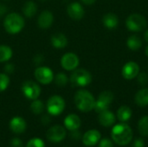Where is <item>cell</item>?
I'll use <instances>...</instances> for the list:
<instances>
[{
  "instance_id": "cell-1",
  "label": "cell",
  "mask_w": 148,
  "mask_h": 147,
  "mask_svg": "<svg viewBox=\"0 0 148 147\" xmlns=\"http://www.w3.org/2000/svg\"><path fill=\"white\" fill-rule=\"evenodd\" d=\"M111 136L114 143L119 146H127L133 139V130L127 123L121 122L115 125L111 132Z\"/></svg>"
},
{
  "instance_id": "cell-2",
  "label": "cell",
  "mask_w": 148,
  "mask_h": 147,
  "mask_svg": "<svg viewBox=\"0 0 148 147\" xmlns=\"http://www.w3.org/2000/svg\"><path fill=\"white\" fill-rule=\"evenodd\" d=\"M74 101L76 107L83 113H88L93 110L95 104V99L93 94L84 89H81L75 93Z\"/></svg>"
},
{
  "instance_id": "cell-3",
  "label": "cell",
  "mask_w": 148,
  "mask_h": 147,
  "mask_svg": "<svg viewBox=\"0 0 148 147\" xmlns=\"http://www.w3.org/2000/svg\"><path fill=\"white\" fill-rule=\"evenodd\" d=\"M24 25V18L16 12L8 14L3 20V28L5 31L11 35H15L22 31Z\"/></svg>"
},
{
  "instance_id": "cell-4",
  "label": "cell",
  "mask_w": 148,
  "mask_h": 147,
  "mask_svg": "<svg viewBox=\"0 0 148 147\" xmlns=\"http://www.w3.org/2000/svg\"><path fill=\"white\" fill-rule=\"evenodd\" d=\"M92 81L91 74L85 68H76L70 75V82L75 87H86Z\"/></svg>"
},
{
  "instance_id": "cell-5",
  "label": "cell",
  "mask_w": 148,
  "mask_h": 147,
  "mask_svg": "<svg viewBox=\"0 0 148 147\" xmlns=\"http://www.w3.org/2000/svg\"><path fill=\"white\" fill-rule=\"evenodd\" d=\"M126 26L128 30L133 32H140L147 27V19L139 13L131 14L126 20Z\"/></svg>"
},
{
  "instance_id": "cell-6",
  "label": "cell",
  "mask_w": 148,
  "mask_h": 147,
  "mask_svg": "<svg viewBox=\"0 0 148 147\" xmlns=\"http://www.w3.org/2000/svg\"><path fill=\"white\" fill-rule=\"evenodd\" d=\"M65 108V101L60 95H53L47 101V111L50 115H60Z\"/></svg>"
},
{
  "instance_id": "cell-7",
  "label": "cell",
  "mask_w": 148,
  "mask_h": 147,
  "mask_svg": "<svg viewBox=\"0 0 148 147\" xmlns=\"http://www.w3.org/2000/svg\"><path fill=\"white\" fill-rule=\"evenodd\" d=\"M114 99V95L111 91H103V92H101L99 94L97 100L95 101L94 109L99 113L101 112L108 110V107H110V105L112 104Z\"/></svg>"
},
{
  "instance_id": "cell-8",
  "label": "cell",
  "mask_w": 148,
  "mask_h": 147,
  "mask_svg": "<svg viewBox=\"0 0 148 147\" xmlns=\"http://www.w3.org/2000/svg\"><path fill=\"white\" fill-rule=\"evenodd\" d=\"M21 90L23 95L31 101L38 99L41 94L40 86L33 81H25L21 87Z\"/></svg>"
},
{
  "instance_id": "cell-9",
  "label": "cell",
  "mask_w": 148,
  "mask_h": 147,
  "mask_svg": "<svg viewBox=\"0 0 148 147\" xmlns=\"http://www.w3.org/2000/svg\"><path fill=\"white\" fill-rule=\"evenodd\" d=\"M34 75L36 80L42 85H48L54 81L55 76L52 69L45 66H40L36 68L34 72Z\"/></svg>"
},
{
  "instance_id": "cell-10",
  "label": "cell",
  "mask_w": 148,
  "mask_h": 147,
  "mask_svg": "<svg viewBox=\"0 0 148 147\" xmlns=\"http://www.w3.org/2000/svg\"><path fill=\"white\" fill-rule=\"evenodd\" d=\"M80 60L76 54L69 52L62 55L61 58V65L62 68H64L67 71H73L77 68L79 66Z\"/></svg>"
},
{
  "instance_id": "cell-11",
  "label": "cell",
  "mask_w": 148,
  "mask_h": 147,
  "mask_svg": "<svg viewBox=\"0 0 148 147\" xmlns=\"http://www.w3.org/2000/svg\"><path fill=\"white\" fill-rule=\"evenodd\" d=\"M66 130L63 126L56 125L50 127L47 132V139L54 143H59L66 137Z\"/></svg>"
},
{
  "instance_id": "cell-12",
  "label": "cell",
  "mask_w": 148,
  "mask_h": 147,
  "mask_svg": "<svg viewBox=\"0 0 148 147\" xmlns=\"http://www.w3.org/2000/svg\"><path fill=\"white\" fill-rule=\"evenodd\" d=\"M140 73V66L135 62H127L122 69H121V75L126 80H133L137 77V75Z\"/></svg>"
},
{
  "instance_id": "cell-13",
  "label": "cell",
  "mask_w": 148,
  "mask_h": 147,
  "mask_svg": "<svg viewBox=\"0 0 148 147\" xmlns=\"http://www.w3.org/2000/svg\"><path fill=\"white\" fill-rule=\"evenodd\" d=\"M67 13L70 18H72L73 20L78 21V20H81L84 16L85 10L80 3L73 2L69 4L67 8Z\"/></svg>"
},
{
  "instance_id": "cell-14",
  "label": "cell",
  "mask_w": 148,
  "mask_h": 147,
  "mask_svg": "<svg viewBox=\"0 0 148 147\" xmlns=\"http://www.w3.org/2000/svg\"><path fill=\"white\" fill-rule=\"evenodd\" d=\"M101 134L99 131L92 129L88 131L82 136V142L87 146H94L101 140Z\"/></svg>"
},
{
  "instance_id": "cell-15",
  "label": "cell",
  "mask_w": 148,
  "mask_h": 147,
  "mask_svg": "<svg viewBox=\"0 0 148 147\" xmlns=\"http://www.w3.org/2000/svg\"><path fill=\"white\" fill-rule=\"evenodd\" d=\"M54 22V15L49 10H43L37 18V24L42 29H49Z\"/></svg>"
},
{
  "instance_id": "cell-16",
  "label": "cell",
  "mask_w": 148,
  "mask_h": 147,
  "mask_svg": "<svg viewBox=\"0 0 148 147\" xmlns=\"http://www.w3.org/2000/svg\"><path fill=\"white\" fill-rule=\"evenodd\" d=\"M98 120L101 126H103L105 127H108V126H113L115 123L116 119H115L114 114L108 109V110H105L99 113Z\"/></svg>"
},
{
  "instance_id": "cell-17",
  "label": "cell",
  "mask_w": 148,
  "mask_h": 147,
  "mask_svg": "<svg viewBox=\"0 0 148 147\" xmlns=\"http://www.w3.org/2000/svg\"><path fill=\"white\" fill-rule=\"evenodd\" d=\"M26 122L21 117H14L10 121V128L14 133H23L26 130Z\"/></svg>"
},
{
  "instance_id": "cell-18",
  "label": "cell",
  "mask_w": 148,
  "mask_h": 147,
  "mask_svg": "<svg viewBox=\"0 0 148 147\" xmlns=\"http://www.w3.org/2000/svg\"><path fill=\"white\" fill-rule=\"evenodd\" d=\"M81 119L75 113L69 114L64 120V126L69 131H75L81 126Z\"/></svg>"
},
{
  "instance_id": "cell-19",
  "label": "cell",
  "mask_w": 148,
  "mask_h": 147,
  "mask_svg": "<svg viewBox=\"0 0 148 147\" xmlns=\"http://www.w3.org/2000/svg\"><path fill=\"white\" fill-rule=\"evenodd\" d=\"M51 44L56 49H63L68 45V38L62 33H56L50 38Z\"/></svg>"
},
{
  "instance_id": "cell-20",
  "label": "cell",
  "mask_w": 148,
  "mask_h": 147,
  "mask_svg": "<svg viewBox=\"0 0 148 147\" xmlns=\"http://www.w3.org/2000/svg\"><path fill=\"white\" fill-rule=\"evenodd\" d=\"M103 25L108 29H114L119 24V18L114 13H107L102 17Z\"/></svg>"
},
{
  "instance_id": "cell-21",
  "label": "cell",
  "mask_w": 148,
  "mask_h": 147,
  "mask_svg": "<svg viewBox=\"0 0 148 147\" xmlns=\"http://www.w3.org/2000/svg\"><path fill=\"white\" fill-rule=\"evenodd\" d=\"M134 101L139 107H144L148 106V88L140 89L135 94Z\"/></svg>"
},
{
  "instance_id": "cell-22",
  "label": "cell",
  "mask_w": 148,
  "mask_h": 147,
  "mask_svg": "<svg viewBox=\"0 0 148 147\" xmlns=\"http://www.w3.org/2000/svg\"><path fill=\"white\" fill-rule=\"evenodd\" d=\"M127 46L132 51H137L142 47V40L138 35H131L127 40Z\"/></svg>"
},
{
  "instance_id": "cell-23",
  "label": "cell",
  "mask_w": 148,
  "mask_h": 147,
  "mask_svg": "<svg viewBox=\"0 0 148 147\" xmlns=\"http://www.w3.org/2000/svg\"><path fill=\"white\" fill-rule=\"evenodd\" d=\"M23 13L26 17H33L37 11V5L35 2L33 1H28L26 2L23 6Z\"/></svg>"
},
{
  "instance_id": "cell-24",
  "label": "cell",
  "mask_w": 148,
  "mask_h": 147,
  "mask_svg": "<svg viewBox=\"0 0 148 147\" xmlns=\"http://www.w3.org/2000/svg\"><path fill=\"white\" fill-rule=\"evenodd\" d=\"M132 117V110L127 106H121L117 111V118L121 122L126 123Z\"/></svg>"
},
{
  "instance_id": "cell-25",
  "label": "cell",
  "mask_w": 148,
  "mask_h": 147,
  "mask_svg": "<svg viewBox=\"0 0 148 147\" xmlns=\"http://www.w3.org/2000/svg\"><path fill=\"white\" fill-rule=\"evenodd\" d=\"M13 55L10 47L7 45H0V62H7Z\"/></svg>"
},
{
  "instance_id": "cell-26",
  "label": "cell",
  "mask_w": 148,
  "mask_h": 147,
  "mask_svg": "<svg viewBox=\"0 0 148 147\" xmlns=\"http://www.w3.org/2000/svg\"><path fill=\"white\" fill-rule=\"evenodd\" d=\"M138 129L140 135L144 137H148V116H143L139 120Z\"/></svg>"
},
{
  "instance_id": "cell-27",
  "label": "cell",
  "mask_w": 148,
  "mask_h": 147,
  "mask_svg": "<svg viewBox=\"0 0 148 147\" xmlns=\"http://www.w3.org/2000/svg\"><path fill=\"white\" fill-rule=\"evenodd\" d=\"M30 110L35 114H41L44 110V105L40 100H34L30 104Z\"/></svg>"
},
{
  "instance_id": "cell-28",
  "label": "cell",
  "mask_w": 148,
  "mask_h": 147,
  "mask_svg": "<svg viewBox=\"0 0 148 147\" xmlns=\"http://www.w3.org/2000/svg\"><path fill=\"white\" fill-rule=\"evenodd\" d=\"M54 81L58 87H65L69 82V77L66 74L61 72L54 76Z\"/></svg>"
},
{
  "instance_id": "cell-29",
  "label": "cell",
  "mask_w": 148,
  "mask_h": 147,
  "mask_svg": "<svg viewBox=\"0 0 148 147\" xmlns=\"http://www.w3.org/2000/svg\"><path fill=\"white\" fill-rule=\"evenodd\" d=\"M10 78L5 73H0V92H3L10 85Z\"/></svg>"
},
{
  "instance_id": "cell-30",
  "label": "cell",
  "mask_w": 148,
  "mask_h": 147,
  "mask_svg": "<svg viewBox=\"0 0 148 147\" xmlns=\"http://www.w3.org/2000/svg\"><path fill=\"white\" fill-rule=\"evenodd\" d=\"M137 81L138 83L141 87H145L148 84V74L146 72H140L139 75H137Z\"/></svg>"
},
{
  "instance_id": "cell-31",
  "label": "cell",
  "mask_w": 148,
  "mask_h": 147,
  "mask_svg": "<svg viewBox=\"0 0 148 147\" xmlns=\"http://www.w3.org/2000/svg\"><path fill=\"white\" fill-rule=\"evenodd\" d=\"M26 147H45V145H44V142L42 139H38V138H35V139H30L27 143Z\"/></svg>"
},
{
  "instance_id": "cell-32",
  "label": "cell",
  "mask_w": 148,
  "mask_h": 147,
  "mask_svg": "<svg viewBox=\"0 0 148 147\" xmlns=\"http://www.w3.org/2000/svg\"><path fill=\"white\" fill-rule=\"evenodd\" d=\"M44 62V56L41 54H37L33 57V62L35 65L39 66L41 64H42V62Z\"/></svg>"
},
{
  "instance_id": "cell-33",
  "label": "cell",
  "mask_w": 148,
  "mask_h": 147,
  "mask_svg": "<svg viewBox=\"0 0 148 147\" xmlns=\"http://www.w3.org/2000/svg\"><path fill=\"white\" fill-rule=\"evenodd\" d=\"M98 147H114L113 142L108 139H103L99 141Z\"/></svg>"
},
{
  "instance_id": "cell-34",
  "label": "cell",
  "mask_w": 148,
  "mask_h": 147,
  "mask_svg": "<svg viewBox=\"0 0 148 147\" xmlns=\"http://www.w3.org/2000/svg\"><path fill=\"white\" fill-rule=\"evenodd\" d=\"M3 69H4L5 74H12V73L15 71V66H14L13 63L9 62V63H6V64L4 65Z\"/></svg>"
},
{
  "instance_id": "cell-35",
  "label": "cell",
  "mask_w": 148,
  "mask_h": 147,
  "mask_svg": "<svg viewBox=\"0 0 148 147\" xmlns=\"http://www.w3.org/2000/svg\"><path fill=\"white\" fill-rule=\"evenodd\" d=\"M10 146L11 147H22L23 146V143L22 140L18 138H14L12 139L11 142H10Z\"/></svg>"
},
{
  "instance_id": "cell-36",
  "label": "cell",
  "mask_w": 148,
  "mask_h": 147,
  "mask_svg": "<svg viewBox=\"0 0 148 147\" xmlns=\"http://www.w3.org/2000/svg\"><path fill=\"white\" fill-rule=\"evenodd\" d=\"M132 147H145V143L144 140L142 139H136Z\"/></svg>"
},
{
  "instance_id": "cell-37",
  "label": "cell",
  "mask_w": 148,
  "mask_h": 147,
  "mask_svg": "<svg viewBox=\"0 0 148 147\" xmlns=\"http://www.w3.org/2000/svg\"><path fill=\"white\" fill-rule=\"evenodd\" d=\"M71 138L73 139H75V140H78L81 139V133L77 130H75V131H71V134H70Z\"/></svg>"
},
{
  "instance_id": "cell-38",
  "label": "cell",
  "mask_w": 148,
  "mask_h": 147,
  "mask_svg": "<svg viewBox=\"0 0 148 147\" xmlns=\"http://www.w3.org/2000/svg\"><path fill=\"white\" fill-rule=\"evenodd\" d=\"M6 11H7L6 6L3 5V4H0V17L3 16L6 13Z\"/></svg>"
},
{
  "instance_id": "cell-39",
  "label": "cell",
  "mask_w": 148,
  "mask_h": 147,
  "mask_svg": "<svg viewBox=\"0 0 148 147\" xmlns=\"http://www.w3.org/2000/svg\"><path fill=\"white\" fill-rule=\"evenodd\" d=\"M41 120H42V123H43L44 125H47L50 122V118L47 115H44V116H42Z\"/></svg>"
},
{
  "instance_id": "cell-40",
  "label": "cell",
  "mask_w": 148,
  "mask_h": 147,
  "mask_svg": "<svg viewBox=\"0 0 148 147\" xmlns=\"http://www.w3.org/2000/svg\"><path fill=\"white\" fill-rule=\"evenodd\" d=\"M84 4H87V5H91L93 3H95V2L96 0H81Z\"/></svg>"
},
{
  "instance_id": "cell-41",
  "label": "cell",
  "mask_w": 148,
  "mask_h": 147,
  "mask_svg": "<svg viewBox=\"0 0 148 147\" xmlns=\"http://www.w3.org/2000/svg\"><path fill=\"white\" fill-rule=\"evenodd\" d=\"M144 39H145V41L148 42V29L145 31V33H144Z\"/></svg>"
},
{
  "instance_id": "cell-42",
  "label": "cell",
  "mask_w": 148,
  "mask_h": 147,
  "mask_svg": "<svg viewBox=\"0 0 148 147\" xmlns=\"http://www.w3.org/2000/svg\"><path fill=\"white\" fill-rule=\"evenodd\" d=\"M145 54H146V55L147 56L148 58V45L146 47V49H145Z\"/></svg>"
},
{
  "instance_id": "cell-43",
  "label": "cell",
  "mask_w": 148,
  "mask_h": 147,
  "mask_svg": "<svg viewBox=\"0 0 148 147\" xmlns=\"http://www.w3.org/2000/svg\"><path fill=\"white\" fill-rule=\"evenodd\" d=\"M41 1H46V0H41Z\"/></svg>"
}]
</instances>
